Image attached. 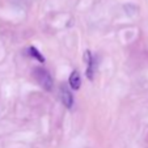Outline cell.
Wrapping results in <instances>:
<instances>
[{
  "label": "cell",
  "mask_w": 148,
  "mask_h": 148,
  "mask_svg": "<svg viewBox=\"0 0 148 148\" xmlns=\"http://www.w3.org/2000/svg\"><path fill=\"white\" fill-rule=\"evenodd\" d=\"M33 76L36 79V81L43 89L50 90L53 88V77H51V75L49 73L47 70H45L42 67H37L33 71Z\"/></svg>",
  "instance_id": "cell-1"
},
{
  "label": "cell",
  "mask_w": 148,
  "mask_h": 148,
  "mask_svg": "<svg viewBox=\"0 0 148 148\" xmlns=\"http://www.w3.org/2000/svg\"><path fill=\"white\" fill-rule=\"evenodd\" d=\"M84 60L87 62L88 68H87V76L89 80H93V75H95V59H93L92 54H90L89 50L85 51L84 54Z\"/></svg>",
  "instance_id": "cell-2"
},
{
  "label": "cell",
  "mask_w": 148,
  "mask_h": 148,
  "mask_svg": "<svg viewBox=\"0 0 148 148\" xmlns=\"http://www.w3.org/2000/svg\"><path fill=\"white\" fill-rule=\"evenodd\" d=\"M60 98H62V102L66 105V108H68V109H71V108H72V105H73V96H72V93L67 89V88H64V87L60 88Z\"/></svg>",
  "instance_id": "cell-3"
},
{
  "label": "cell",
  "mask_w": 148,
  "mask_h": 148,
  "mask_svg": "<svg viewBox=\"0 0 148 148\" xmlns=\"http://www.w3.org/2000/svg\"><path fill=\"white\" fill-rule=\"evenodd\" d=\"M70 87L72 88L73 90H77L81 85V79H80V73L77 71H72L70 76Z\"/></svg>",
  "instance_id": "cell-4"
},
{
  "label": "cell",
  "mask_w": 148,
  "mask_h": 148,
  "mask_svg": "<svg viewBox=\"0 0 148 148\" xmlns=\"http://www.w3.org/2000/svg\"><path fill=\"white\" fill-rule=\"evenodd\" d=\"M29 55L32 56V58H36L38 62H41V63H45V58H43V55H42L41 53H39L38 50H37L36 47H29Z\"/></svg>",
  "instance_id": "cell-5"
}]
</instances>
